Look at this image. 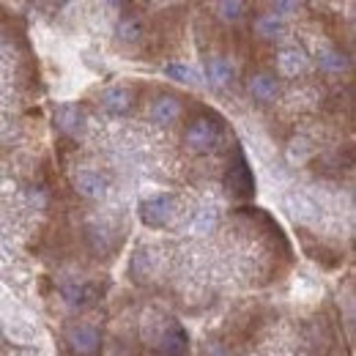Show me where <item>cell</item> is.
<instances>
[{"label":"cell","instance_id":"13","mask_svg":"<svg viewBox=\"0 0 356 356\" xmlns=\"http://www.w3.org/2000/svg\"><path fill=\"white\" fill-rule=\"evenodd\" d=\"M255 33L264 39H282L285 36V19L280 14H264L255 19Z\"/></svg>","mask_w":356,"mask_h":356},{"label":"cell","instance_id":"9","mask_svg":"<svg viewBox=\"0 0 356 356\" xmlns=\"http://www.w3.org/2000/svg\"><path fill=\"white\" fill-rule=\"evenodd\" d=\"M227 186H230V192H236L238 197L252 195L255 181H252V170L247 168V162H244V159H238V162H236V168H230V173H227Z\"/></svg>","mask_w":356,"mask_h":356},{"label":"cell","instance_id":"18","mask_svg":"<svg viewBox=\"0 0 356 356\" xmlns=\"http://www.w3.org/2000/svg\"><path fill=\"white\" fill-rule=\"evenodd\" d=\"M348 58L343 55V52H337V49H323L321 55H318V66L323 69V72H343V69H348Z\"/></svg>","mask_w":356,"mask_h":356},{"label":"cell","instance_id":"20","mask_svg":"<svg viewBox=\"0 0 356 356\" xmlns=\"http://www.w3.org/2000/svg\"><path fill=\"white\" fill-rule=\"evenodd\" d=\"M217 11H220V17H222L225 22H238V19L244 17V3L227 0V3H220V6H217Z\"/></svg>","mask_w":356,"mask_h":356},{"label":"cell","instance_id":"14","mask_svg":"<svg viewBox=\"0 0 356 356\" xmlns=\"http://www.w3.org/2000/svg\"><path fill=\"white\" fill-rule=\"evenodd\" d=\"M58 127H60L63 132L77 134L83 129V110H80L77 104H63V107L58 110Z\"/></svg>","mask_w":356,"mask_h":356},{"label":"cell","instance_id":"16","mask_svg":"<svg viewBox=\"0 0 356 356\" xmlns=\"http://www.w3.org/2000/svg\"><path fill=\"white\" fill-rule=\"evenodd\" d=\"M206 72H209V80H211V86H227L230 80H233V66L225 60V58H209V66H206Z\"/></svg>","mask_w":356,"mask_h":356},{"label":"cell","instance_id":"15","mask_svg":"<svg viewBox=\"0 0 356 356\" xmlns=\"http://www.w3.org/2000/svg\"><path fill=\"white\" fill-rule=\"evenodd\" d=\"M6 332H8V337L17 340V343H33V340L39 337V329H36L31 321H25V318H19L17 323H14V321H6Z\"/></svg>","mask_w":356,"mask_h":356},{"label":"cell","instance_id":"21","mask_svg":"<svg viewBox=\"0 0 356 356\" xmlns=\"http://www.w3.org/2000/svg\"><path fill=\"white\" fill-rule=\"evenodd\" d=\"M211 227H214V211H211V209L197 211V220L192 222V230H195V233H209Z\"/></svg>","mask_w":356,"mask_h":356},{"label":"cell","instance_id":"10","mask_svg":"<svg viewBox=\"0 0 356 356\" xmlns=\"http://www.w3.org/2000/svg\"><path fill=\"white\" fill-rule=\"evenodd\" d=\"M178 115H181V102H178L176 96H159V99L154 102V107H151V118H154V124H159V127L173 124Z\"/></svg>","mask_w":356,"mask_h":356},{"label":"cell","instance_id":"12","mask_svg":"<svg viewBox=\"0 0 356 356\" xmlns=\"http://www.w3.org/2000/svg\"><path fill=\"white\" fill-rule=\"evenodd\" d=\"M115 36L124 42V44H137L143 36H145V22L140 17H124L115 28Z\"/></svg>","mask_w":356,"mask_h":356},{"label":"cell","instance_id":"2","mask_svg":"<svg viewBox=\"0 0 356 356\" xmlns=\"http://www.w3.org/2000/svg\"><path fill=\"white\" fill-rule=\"evenodd\" d=\"M285 209L291 211V217L293 220H299V222H318L321 220V214H323V209L318 206V200L310 197L307 192H288V197H285Z\"/></svg>","mask_w":356,"mask_h":356},{"label":"cell","instance_id":"3","mask_svg":"<svg viewBox=\"0 0 356 356\" xmlns=\"http://www.w3.org/2000/svg\"><path fill=\"white\" fill-rule=\"evenodd\" d=\"M66 343H69V348L77 356H93L99 351V346H102V337L88 323H77V326H72L66 332Z\"/></svg>","mask_w":356,"mask_h":356},{"label":"cell","instance_id":"17","mask_svg":"<svg viewBox=\"0 0 356 356\" xmlns=\"http://www.w3.org/2000/svg\"><path fill=\"white\" fill-rule=\"evenodd\" d=\"M312 154H315V145H312L307 137H296V140H291V145H288V162H291V165H305V162H310Z\"/></svg>","mask_w":356,"mask_h":356},{"label":"cell","instance_id":"4","mask_svg":"<svg viewBox=\"0 0 356 356\" xmlns=\"http://www.w3.org/2000/svg\"><path fill=\"white\" fill-rule=\"evenodd\" d=\"M217 134H220V129H217V124L211 118H195L192 127L186 129V145L195 154H203L217 143Z\"/></svg>","mask_w":356,"mask_h":356},{"label":"cell","instance_id":"8","mask_svg":"<svg viewBox=\"0 0 356 356\" xmlns=\"http://www.w3.org/2000/svg\"><path fill=\"white\" fill-rule=\"evenodd\" d=\"M247 88L252 93V99H258V102H271V99H277V93H280V83H277L274 74L261 72V74H252V77L247 80Z\"/></svg>","mask_w":356,"mask_h":356},{"label":"cell","instance_id":"11","mask_svg":"<svg viewBox=\"0 0 356 356\" xmlns=\"http://www.w3.org/2000/svg\"><path fill=\"white\" fill-rule=\"evenodd\" d=\"M74 186H77L80 195H86V197H90V200H99V197H104V192H107V181L99 176V173H93V170L77 173Z\"/></svg>","mask_w":356,"mask_h":356},{"label":"cell","instance_id":"6","mask_svg":"<svg viewBox=\"0 0 356 356\" xmlns=\"http://www.w3.org/2000/svg\"><path fill=\"white\" fill-rule=\"evenodd\" d=\"M156 343H159V354L162 356H184L186 346H189V337L178 323H168V329L159 334Z\"/></svg>","mask_w":356,"mask_h":356},{"label":"cell","instance_id":"5","mask_svg":"<svg viewBox=\"0 0 356 356\" xmlns=\"http://www.w3.org/2000/svg\"><path fill=\"white\" fill-rule=\"evenodd\" d=\"M307 52L299 49V47H285L277 52V72L282 77H299L305 69H307Z\"/></svg>","mask_w":356,"mask_h":356},{"label":"cell","instance_id":"22","mask_svg":"<svg viewBox=\"0 0 356 356\" xmlns=\"http://www.w3.org/2000/svg\"><path fill=\"white\" fill-rule=\"evenodd\" d=\"M203 356H233V354L225 348L222 343H214V340H211V343L203 346Z\"/></svg>","mask_w":356,"mask_h":356},{"label":"cell","instance_id":"7","mask_svg":"<svg viewBox=\"0 0 356 356\" xmlns=\"http://www.w3.org/2000/svg\"><path fill=\"white\" fill-rule=\"evenodd\" d=\"M102 107L110 113V115H124L129 107H132V90L124 88V86H113L102 93Z\"/></svg>","mask_w":356,"mask_h":356},{"label":"cell","instance_id":"19","mask_svg":"<svg viewBox=\"0 0 356 356\" xmlns=\"http://www.w3.org/2000/svg\"><path fill=\"white\" fill-rule=\"evenodd\" d=\"M165 74H168L170 80H176V83H200V74H197L195 69L184 66V63H168V66H165Z\"/></svg>","mask_w":356,"mask_h":356},{"label":"cell","instance_id":"1","mask_svg":"<svg viewBox=\"0 0 356 356\" xmlns=\"http://www.w3.org/2000/svg\"><path fill=\"white\" fill-rule=\"evenodd\" d=\"M140 217L148 227H170L178 222L181 211H178V200L173 195H156V197H148L143 206H140Z\"/></svg>","mask_w":356,"mask_h":356}]
</instances>
